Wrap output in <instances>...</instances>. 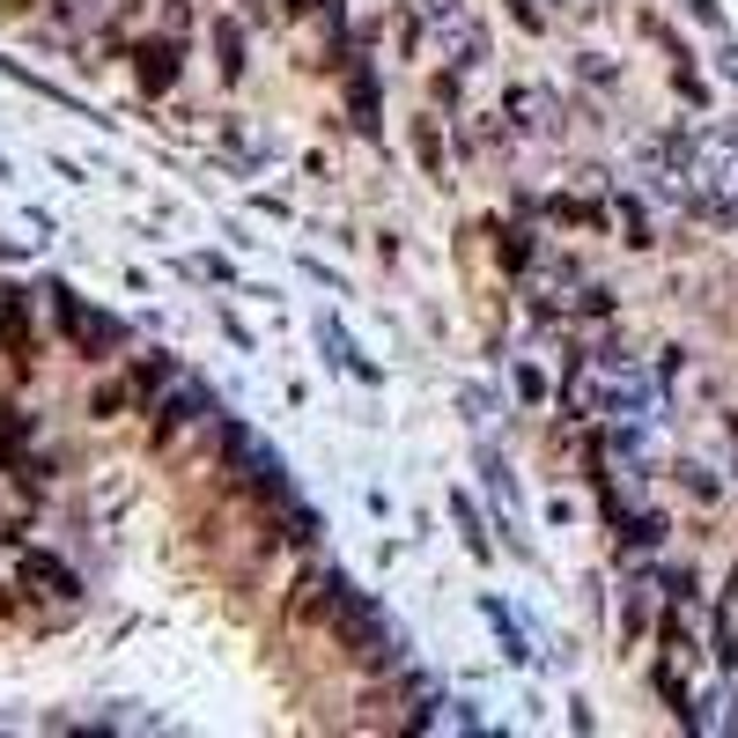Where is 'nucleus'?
Returning a JSON list of instances; mask_svg holds the SVG:
<instances>
[{
  "mask_svg": "<svg viewBox=\"0 0 738 738\" xmlns=\"http://www.w3.org/2000/svg\"><path fill=\"white\" fill-rule=\"evenodd\" d=\"M333 636H340L362 664H384V658H392V642H384V620L369 614L355 590H340V584H333Z\"/></svg>",
  "mask_w": 738,
  "mask_h": 738,
  "instance_id": "obj_1",
  "label": "nucleus"
},
{
  "mask_svg": "<svg viewBox=\"0 0 738 738\" xmlns=\"http://www.w3.org/2000/svg\"><path fill=\"white\" fill-rule=\"evenodd\" d=\"M23 590H37V598H74V568L52 562V554H23Z\"/></svg>",
  "mask_w": 738,
  "mask_h": 738,
  "instance_id": "obj_2",
  "label": "nucleus"
},
{
  "mask_svg": "<svg viewBox=\"0 0 738 738\" xmlns=\"http://www.w3.org/2000/svg\"><path fill=\"white\" fill-rule=\"evenodd\" d=\"M207 414H215V406H207V399H199V392H177L171 406H163V421H155V451H171V443L185 436L193 421H207Z\"/></svg>",
  "mask_w": 738,
  "mask_h": 738,
  "instance_id": "obj_3",
  "label": "nucleus"
},
{
  "mask_svg": "<svg viewBox=\"0 0 738 738\" xmlns=\"http://www.w3.org/2000/svg\"><path fill=\"white\" fill-rule=\"evenodd\" d=\"M171 74H177V52L171 45H148L141 52V89L155 97V89H171Z\"/></svg>",
  "mask_w": 738,
  "mask_h": 738,
  "instance_id": "obj_4",
  "label": "nucleus"
},
{
  "mask_svg": "<svg viewBox=\"0 0 738 738\" xmlns=\"http://www.w3.org/2000/svg\"><path fill=\"white\" fill-rule=\"evenodd\" d=\"M347 104H355V119H362V126H377V89H369V74L347 82Z\"/></svg>",
  "mask_w": 738,
  "mask_h": 738,
  "instance_id": "obj_5",
  "label": "nucleus"
},
{
  "mask_svg": "<svg viewBox=\"0 0 738 738\" xmlns=\"http://www.w3.org/2000/svg\"><path fill=\"white\" fill-rule=\"evenodd\" d=\"M414 148H421V163H428V171L443 177V148H436V126H428V119L414 126Z\"/></svg>",
  "mask_w": 738,
  "mask_h": 738,
  "instance_id": "obj_6",
  "label": "nucleus"
},
{
  "mask_svg": "<svg viewBox=\"0 0 738 738\" xmlns=\"http://www.w3.org/2000/svg\"><path fill=\"white\" fill-rule=\"evenodd\" d=\"M221 74H245V45H237V23H221Z\"/></svg>",
  "mask_w": 738,
  "mask_h": 738,
  "instance_id": "obj_7",
  "label": "nucleus"
}]
</instances>
